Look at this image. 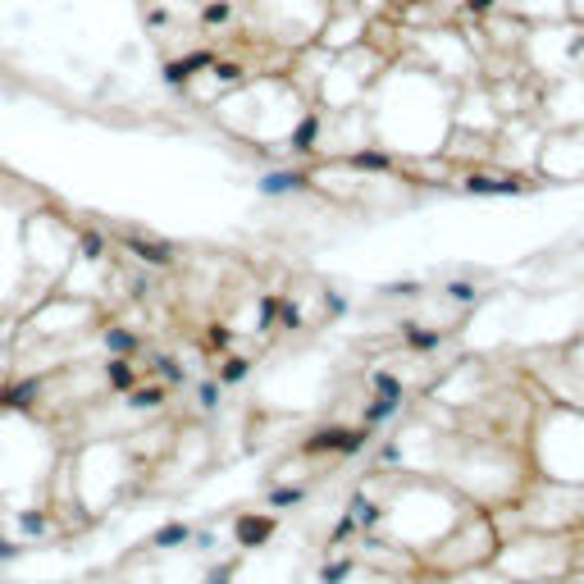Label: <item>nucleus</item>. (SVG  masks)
<instances>
[{
    "label": "nucleus",
    "instance_id": "obj_1",
    "mask_svg": "<svg viewBox=\"0 0 584 584\" xmlns=\"http://www.w3.org/2000/svg\"><path fill=\"white\" fill-rule=\"evenodd\" d=\"M178 539H188V529L174 525V529H165V534H160V543H178Z\"/></svg>",
    "mask_w": 584,
    "mask_h": 584
}]
</instances>
